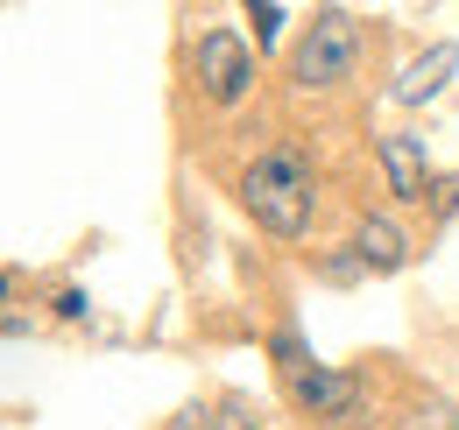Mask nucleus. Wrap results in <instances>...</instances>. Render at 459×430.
Segmentation results:
<instances>
[{"label":"nucleus","instance_id":"obj_1","mask_svg":"<svg viewBox=\"0 0 459 430\" xmlns=\"http://www.w3.org/2000/svg\"><path fill=\"white\" fill-rule=\"evenodd\" d=\"M240 205L255 212V226H269L276 240H297L311 226V162L297 149H269L240 169Z\"/></svg>","mask_w":459,"mask_h":430},{"label":"nucleus","instance_id":"obj_2","mask_svg":"<svg viewBox=\"0 0 459 430\" xmlns=\"http://www.w3.org/2000/svg\"><path fill=\"white\" fill-rule=\"evenodd\" d=\"M353 56H360V22L346 7H325L311 36L297 43V85H340L353 78Z\"/></svg>","mask_w":459,"mask_h":430},{"label":"nucleus","instance_id":"obj_3","mask_svg":"<svg viewBox=\"0 0 459 430\" xmlns=\"http://www.w3.org/2000/svg\"><path fill=\"white\" fill-rule=\"evenodd\" d=\"M198 85H205V99L233 107V99L255 85V56H247V43L227 36V29H212V36L198 43Z\"/></svg>","mask_w":459,"mask_h":430},{"label":"nucleus","instance_id":"obj_4","mask_svg":"<svg viewBox=\"0 0 459 430\" xmlns=\"http://www.w3.org/2000/svg\"><path fill=\"white\" fill-rule=\"evenodd\" d=\"M382 176H389V191H396L403 205H417L424 184H431V169H424V142H417V134H382Z\"/></svg>","mask_w":459,"mask_h":430},{"label":"nucleus","instance_id":"obj_5","mask_svg":"<svg viewBox=\"0 0 459 430\" xmlns=\"http://www.w3.org/2000/svg\"><path fill=\"white\" fill-rule=\"evenodd\" d=\"M290 388H297V402H304L311 417H353V402H360V388L346 374H333V367H304Z\"/></svg>","mask_w":459,"mask_h":430},{"label":"nucleus","instance_id":"obj_6","mask_svg":"<svg viewBox=\"0 0 459 430\" xmlns=\"http://www.w3.org/2000/svg\"><path fill=\"white\" fill-rule=\"evenodd\" d=\"M353 262H360V269H403V262H410L403 226H389L382 212H368L360 226H353Z\"/></svg>","mask_w":459,"mask_h":430},{"label":"nucleus","instance_id":"obj_7","mask_svg":"<svg viewBox=\"0 0 459 430\" xmlns=\"http://www.w3.org/2000/svg\"><path fill=\"white\" fill-rule=\"evenodd\" d=\"M453 64H459V56L446 50V43H438V50L424 56V64H410V78H403L396 92H403V99H431V92L446 85V71H453Z\"/></svg>","mask_w":459,"mask_h":430},{"label":"nucleus","instance_id":"obj_8","mask_svg":"<svg viewBox=\"0 0 459 430\" xmlns=\"http://www.w3.org/2000/svg\"><path fill=\"white\" fill-rule=\"evenodd\" d=\"M276 29H283V7H276V0H262V7H255V36H262V43H269V36H276Z\"/></svg>","mask_w":459,"mask_h":430},{"label":"nucleus","instance_id":"obj_9","mask_svg":"<svg viewBox=\"0 0 459 430\" xmlns=\"http://www.w3.org/2000/svg\"><path fill=\"white\" fill-rule=\"evenodd\" d=\"M170 430H212V424H205V409H184V417H177Z\"/></svg>","mask_w":459,"mask_h":430},{"label":"nucleus","instance_id":"obj_10","mask_svg":"<svg viewBox=\"0 0 459 430\" xmlns=\"http://www.w3.org/2000/svg\"><path fill=\"white\" fill-rule=\"evenodd\" d=\"M459 205V176H446V191H438V212H453Z\"/></svg>","mask_w":459,"mask_h":430}]
</instances>
